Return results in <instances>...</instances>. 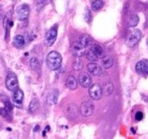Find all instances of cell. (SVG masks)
<instances>
[{"label":"cell","mask_w":148,"mask_h":139,"mask_svg":"<svg viewBox=\"0 0 148 139\" xmlns=\"http://www.w3.org/2000/svg\"><path fill=\"white\" fill-rule=\"evenodd\" d=\"M47 65L50 70H57L62 65V56L57 51H51L47 56Z\"/></svg>","instance_id":"obj_1"},{"label":"cell","mask_w":148,"mask_h":139,"mask_svg":"<svg viewBox=\"0 0 148 139\" xmlns=\"http://www.w3.org/2000/svg\"><path fill=\"white\" fill-rule=\"evenodd\" d=\"M142 38V33L141 31L137 29H134V30H131L130 33L128 34L127 36V39H126V43L129 47H135L138 43L140 42Z\"/></svg>","instance_id":"obj_2"},{"label":"cell","mask_w":148,"mask_h":139,"mask_svg":"<svg viewBox=\"0 0 148 139\" xmlns=\"http://www.w3.org/2000/svg\"><path fill=\"white\" fill-rule=\"evenodd\" d=\"M5 86L10 92H15L18 88V79L13 72H9L5 79Z\"/></svg>","instance_id":"obj_3"},{"label":"cell","mask_w":148,"mask_h":139,"mask_svg":"<svg viewBox=\"0 0 148 139\" xmlns=\"http://www.w3.org/2000/svg\"><path fill=\"white\" fill-rule=\"evenodd\" d=\"M57 34H58V25H55L52 27L49 31L47 32L45 37V43L48 47H51L54 43H55L56 39H57Z\"/></svg>","instance_id":"obj_4"},{"label":"cell","mask_w":148,"mask_h":139,"mask_svg":"<svg viewBox=\"0 0 148 139\" xmlns=\"http://www.w3.org/2000/svg\"><path fill=\"white\" fill-rule=\"evenodd\" d=\"M16 14H17V19L21 21H25L29 19V6L25 3L21 4L16 9Z\"/></svg>","instance_id":"obj_5"},{"label":"cell","mask_w":148,"mask_h":139,"mask_svg":"<svg viewBox=\"0 0 148 139\" xmlns=\"http://www.w3.org/2000/svg\"><path fill=\"white\" fill-rule=\"evenodd\" d=\"M88 94L92 100H101V96H103V88L97 83L91 84V85L89 86Z\"/></svg>","instance_id":"obj_6"},{"label":"cell","mask_w":148,"mask_h":139,"mask_svg":"<svg viewBox=\"0 0 148 139\" xmlns=\"http://www.w3.org/2000/svg\"><path fill=\"white\" fill-rule=\"evenodd\" d=\"M86 49L80 45L79 42H74L71 46V53L75 58H80L85 55Z\"/></svg>","instance_id":"obj_7"},{"label":"cell","mask_w":148,"mask_h":139,"mask_svg":"<svg viewBox=\"0 0 148 139\" xmlns=\"http://www.w3.org/2000/svg\"><path fill=\"white\" fill-rule=\"evenodd\" d=\"M93 111H95V106L91 102L85 100L81 104L80 106V114L83 117H89L90 115H92Z\"/></svg>","instance_id":"obj_8"},{"label":"cell","mask_w":148,"mask_h":139,"mask_svg":"<svg viewBox=\"0 0 148 139\" xmlns=\"http://www.w3.org/2000/svg\"><path fill=\"white\" fill-rule=\"evenodd\" d=\"M135 69L136 72L140 75H148V60L143 59V60H140L136 63L135 66Z\"/></svg>","instance_id":"obj_9"},{"label":"cell","mask_w":148,"mask_h":139,"mask_svg":"<svg viewBox=\"0 0 148 139\" xmlns=\"http://www.w3.org/2000/svg\"><path fill=\"white\" fill-rule=\"evenodd\" d=\"M78 82H79V84L84 88L89 87V86L92 84L91 83L92 80H91L90 75L87 73H81L80 75L78 76Z\"/></svg>","instance_id":"obj_10"},{"label":"cell","mask_w":148,"mask_h":139,"mask_svg":"<svg viewBox=\"0 0 148 139\" xmlns=\"http://www.w3.org/2000/svg\"><path fill=\"white\" fill-rule=\"evenodd\" d=\"M87 71H88L89 74H91L93 76H99L103 73L101 66L97 65V63H92V62L88 63V65H87Z\"/></svg>","instance_id":"obj_11"},{"label":"cell","mask_w":148,"mask_h":139,"mask_svg":"<svg viewBox=\"0 0 148 139\" xmlns=\"http://www.w3.org/2000/svg\"><path fill=\"white\" fill-rule=\"evenodd\" d=\"M23 92L21 89V88H17L15 92H13V96H12V100H13V103H14L16 106L21 107L23 105Z\"/></svg>","instance_id":"obj_12"},{"label":"cell","mask_w":148,"mask_h":139,"mask_svg":"<svg viewBox=\"0 0 148 139\" xmlns=\"http://www.w3.org/2000/svg\"><path fill=\"white\" fill-rule=\"evenodd\" d=\"M65 85L68 89L70 90H75L78 86V81L76 80V78L74 77V76H68L66 78V81H65Z\"/></svg>","instance_id":"obj_13"},{"label":"cell","mask_w":148,"mask_h":139,"mask_svg":"<svg viewBox=\"0 0 148 139\" xmlns=\"http://www.w3.org/2000/svg\"><path fill=\"white\" fill-rule=\"evenodd\" d=\"M58 98H59V92L58 89H53L52 92H50V94L47 96V103L49 106L55 105L58 102Z\"/></svg>","instance_id":"obj_14"},{"label":"cell","mask_w":148,"mask_h":139,"mask_svg":"<svg viewBox=\"0 0 148 139\" xmlns=\"http://www.w3.org/2000/svg\"><path fill=\"white\" fill-rule=\"evenodd\" d=\"M25 45V37L21 35H17L14 37L13 39V46L17 49H23Z\"/></svg>","instance_id":"obj_15"},{"label":"cell","mask_w":148,"mask_h":139,"mask_svg":"<svg viewBox=\"0 0 148 139\" xmlns=\"http://www.w3.org/2000/svg\"><path fill=\"white\" fill-rule=\"evenodd\" d=\"M40 109V102L38 98H33L29 103V114H36Z\"/></svg>","instance_id":"obj_16"},{"label":"cell","mask_w":148,"mask_h":139,"mask_svg":"<svg viewBox=\"0 0 148 139\" xmlns=\"http://www.w3.org/2000/svg\"><path fill=\"white\" fill-rule=\"evenodd\" d=\"M90 50L92 51V53L95 54L97 58H103V56H105L103 49L101 47V45H99V44H93V45L91 46Z\"/></svg>","instance_id":"obj_17"},{"label":"cell","mask_w":148,"mask_h":139,"mask_svg":"<svg viewBox=\"0 0 148 139\" xmlns=\"http://www.w3.org/2000/svg\"><path fill=\"white\" fill-rule=\"evenodd\" d=\"M91 38L89 35H82L80 37V39H79V43H80V45L82 46V47H84L85 49H86V47H88L89 45L91 44Z\"/></svg>","instance_id":"obj_18"},{"label":"cell","mask_w":148,"mask_h":139,"mask_svg":"<svg viewBox=\"0 0 148 139\" xmlns=\"http://www.w3.org/2000/svg\"><path fill=\"white\" fill-rule=\"evenodd\" d=\"M101 64H103V68H106V69H109V68H111L112 66H113V64H114L113 58L110 57V56H103V57L101 58Z\"/></svg>","instance_id":"obj_19"},{"label":"cell","mask_w":148,"mask_h":139,"mask_svg":"<svg viewBox=\"0 0 148 139\" xmlns=\"http://www.w3.org/2000/svg\"><path fill=\"white\" fill-rule=\"evenodd\" d=\"M139 23V17L137 14H131L129 17V21H128V27L129 28H134L138 25Z\"/></svg>","instance_id":"obj_20"},{"label":"cell","mask_w":148,"mask_h":139,"mask_svg":"<svg viewBox=\"0 0 148 139\" xmlns=\"http://www.w3.org/2000/svg\"><path fill=\"white\" fill-rule=\"evenodd\" d=\"M113 92H114L113 83H111V82H107V83L105 84V86H103V94L108 96H111V94H113Z\"/></svg>","instance_id":"obj_21"},{"label":"cell","mask_w":148,"mask_h":139,"mask_svg":"<svg viewBox=\"0 0 148 139\" xmlns=\"http://www.w3.org/2000/svg\"><path fill=\"white\" fill-rule=\"evenodd\" d=\"M103 7V0H95V1H92V3H91V8L95 11L99 10V9H101Z\"/></svg>","instance_id":"obj_22"},{"label":"cell","mask_w":148,"mask_h":139,"mask_svg":"<svg viewBox=\"0 0 148 139\" xmlns=\"http://www.w3.org/2000/svg\"><path fill=\"white\" fill-rule=\"evenodd\" d=\"M31 67H32V69H33L34 71H40V69H41L40 62L36 57H34V58H32V59H31Z\"/></svg>","instance_id":"obj_23"},{"label":"cell","mask_w":148,"mask_h":139,"mask_svg":"<svg viewBox=\"0 0 148 139\" xmlns=\"http://www.w3.org/2000/svg\"><path fill=\"white\" fill-rule=\"evenodd\" d=\"M85 57L87 58V59L89 60V61L90 62H92V63H95V62L97 61V59H99V58L97 57V56L95 55V54L92 53V51H91L90 49L89 50H86V52H85Z\"/></svg>","instance_id":"obj_24"},{"label":"cell","mask_w":148,"mask_h":139,"mask_svg":"<svg viewBox=\"0 0 148 139\" xmlns=\"http://www.w3.org/2000/svg\"><path fill=\"white\" fill-rule=\"evenodd\" d=\"M72 67H73L74 70L82 69V61H81L80 58H75V60L73 61V64H72Z\"/></svg>","instance_id":"obj_25"},{"label":"cell","mask_w":148,"mask_h":139,"mask_svg":"<svg viewBox=\"0 0 148 139\" xmlns=\"http://www.w3.org/2000/svg\"><path fill=\"white\" fill-rule=\"evenodd\" d=\"M67 113H68V116H72L74 117L75 115H76V108H75V106H73V105H71V106L67 107Z\"/></svg>","instance_id":"obj_26"},{"label":"cell","mask_w":148,"mask_h":139,"mask_svg":"<svg viewBox=\"0 0 148 139\" xmlns=\"http://www.w3.org/2000/svg\"><path fill=\"white\" fill-rule=\"evenodd\" d=\"M84 19H85V21H86V23H90L91 14H90V11H89V9H86V10H85Z\"/></svg>","instance_id":"obj_27"},{"label":"cell","mask_w":148,"mask_h":139,"mask_svg":"<svg viewBox=\"0 0 148 139\" xmlns=\"http://www.w3.org/2000/svg\"><path fill=\"white\" fill-rule=\"evenodd\" d=\"M143 119V113L142 112H137L135 115V120L136 121H141Z\"/></svg>","instance_id":"obj_28"},{"label":"cell","mask_w":148,"mask_h":139,"mask_svg":"<svg viewBox=\"0 0 148 139\" xmlns=\"http://www.w3.org/2000/svg\"><path fill=\"white\" fill-rule=\"evenodd\" d=\"M4 109L7 111V112H10V111L12 110V105L10 104V102H8V100L5 102V108Z\"/></svg>","instance_id":"obj_29"},{"label":"cell","mask_w":148,"mask_h":139,"mask_svg":"<svg viewBox=\"0 0 148 139\" xmlns=\"http://www.w3.org/2000/svg\"><path fill=\"white\" fill-rule=\"evenodd\" d=\"M0 115H1V116H3V117L7 116V111L5 110L4 108H1V109H0Z\"/></svg>","instance_id":"obj_30"},{"label":"cell","mask_w":148,"mask_h":139,"mask_svg":"<svg viewBox=\"0 0 148 139\" xmlns=\"http://www.w3.org/2000/svg\"><path fill=\"white\" fill-rule=\"evenodd\" d=\"M34 130H35V132H37V131H39V130H40V126L35 127V129H34Z\"/></svg>","instance_id":"obj_31"},{"label":"cell","mask_w":148,"mask_h":139,"mask_svg":"<svg viewBox=\"0 0 148 139\" xmlns=\"http://www.w3.org/2000/svg\"><path fill=\"white\" fill-rule=\"evenodd\" d=\"M1 12H2V7H1V5H0V17H1Z\"/></svg>","instance_id":"obj_32"},{"label":"cell","mask_w":148,"mask_h":139,"mask_svg":"<svg viewBox=\"0 0 148 139\" xmlns=\"http://www.w3.org/2000/svg\"><path fill=\"white\" fill-rule=\"evenodd\" d=\"M131 131H132V133H136V132H135V129H133V128L131 129Z\"/></svg>","instance_id":"obj_33"},{"label":"cell","mask_w":148,"mask_h":139,"mask_svg":"<svg viewBox=\"0 0 148 139\" xmlns=\"http://www.w3.org/2000/svg\"><path fill=\"white\" fill-rule=\"evenodd\" d=\"M1 129H2V123L0 122V130H1Z\"/></svg>","instance_id":"obj_34"},{"label":"cell","mask_w":148,"mask_h":139,"mask_svg":"<svg viewBox=\"0 0 148 139\" xmlns=\"http://www.w3.org/2000/svg\"><path fill=\"white\" fill-rule=\"evenodd\" d=\"M42 1H48V0H42Z\"/></svg>","instance_id":"obj_35"},{"label":"cell","mask_w":148,"mask_h":139,"mask_svg":"<svg viewBox=\"0 0 148 139\" xmlns=\"http://www.w3.org/2000/svg\"><path fill=\"white\" fill-rule=\"evenodd\" d=\"M147 44H148V41H147Z\"/></svg>","instance_id":"obj_36"}]
</instances>
